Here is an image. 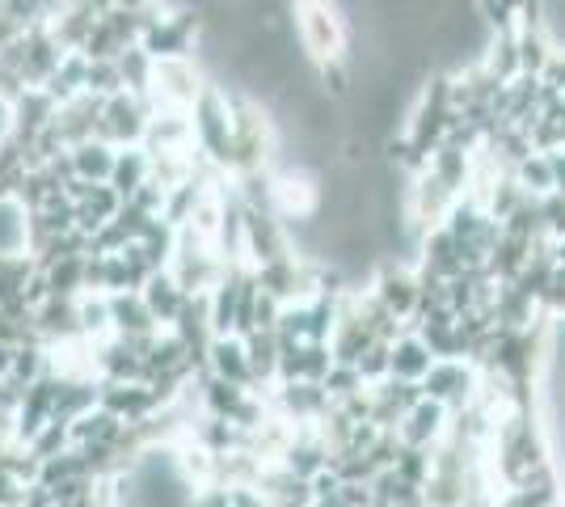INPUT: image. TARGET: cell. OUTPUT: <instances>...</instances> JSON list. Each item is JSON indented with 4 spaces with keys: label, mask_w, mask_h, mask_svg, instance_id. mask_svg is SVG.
Wrapping results in <instances>:
<instances>
[{
    "label": "cell",
    "mask_w": 565,
    "mask_h": 507,
    "mask_svg": "<svg viewBox=\"0 0 565 507\" xmlns=\"http://www.w3.org/2000/svg\"><path fill=\"white\" fill-rule=\"evenodd\" d=\"M190 123H194V145L203 157H212L220 169H228L233 157V110H228V94L220 85H203V94L190 106Z\"/></svg>",
    "instance_id": "obj_1"
},
{
    "label": "cell",
    "mask_w": 565,
    "mask_h": 507,
    "mask_svg": "<svg viewBox=\"0 0 565 507\" xmlns=\"http://www.w3.org/2000/svg\"><path fill=\"white\" fill-rule=\"evenodd\" d=\"M199 30H203V13H199V9L182 4L178 13L161 18L157 4H152V9H148V22H143V30H140V47L148 51L152 60L190 55V51H194V39H199Z\"/></svg>",
    "instance_id": "obj_2"
},
{
    "label": "cell",
    "mask_w": 565,
    "mask_h": 507,
    "mask_svg": "<svg viewBox=\"0 0 565 507\" xmlns=\"http://www.w3.org/2000/svg\"><path fill=\"white\" fill-rule=\"evenodd\" d=\"M296 30H300V47L308 51L312 64L338 60L347 51V25L338 18L330 0H305L296 4Z\"/></svg>",
    "instance_id": "obj_3"
},
{
    "label": "cell",
    "mask_w": 565,
    "mask_h": 507,
    "mask_svg": "<svg viewBox=\"0 0 565 507\" xmlns=\"http://www.w3.org/2000/svg\"><path fill=\"white\" fill-rule=\"evenodd\" d=\"M152 102L136 97L131 89H118V94L106 97L102 115L94 123V136L106 140V145H143V131H148V119H152Z\"/></svg>",
    "instance_id": "obj_4"
},
{
    "label": "cell",
    "mask_w": 565,
    "mask_h": 507,
    "mask_svg": "<svg viewBox=\"0 0 565 507\" xmlns=\"http://www.w3.org/2000/svg\"><path fill=\"white\" fill-rule=\"evenodd\" d=\"M477 385H481V368L472 360H465V356H456V360H435L423 377L426 398L444 402L451 414L469 406L472 398H477Z\"/></svg>",
    "instance_id": "obj_5"
},
{
    "label": "cell",
    "mask_w": 565,
    "mask_h": 507,
    "mask_svg": "<svg viewBox=\"0 0 565 507\" xmlns=\"http://www.w3.org/2000/svg\"><path fill=\"white\" fill-rule=\"evenodd\" d=\"M199 94H203V76H199L190 55L157 60V76H152V106L157 110H190Z\"/></svg>",
    "instance_id": "obj_6"
},
{
    "label": "cell",
    "mask_w": 565,
    "mask_h": 507,
    "mask_svg": "<svg viewBox=\"0 0 565 507\" xmlns=\"http://www.w3.org/2000/svg\"><path fill=\"white\" fill-rule=\"evenodd\" d=\"M330 393H326V385L321 381H308V377H300V381H279L275 385V398H270V406L282 414V419H291V423H317L321 414L330 411Z\"/></svg>",
    "instance_id": "obj_7"
},
{
    "label": "cell",
    "mask_w": 565,
    "mask_h": 507,
    "mask_svg": "<svg viewBox=\"0 0 565 507\" xmlns=\"http://www.w3.org/2000/svg\"><path fill=\"white\" fill-rule=\"evenodd\" d=\"M34 326H39V335L51 342H81L85 330H81V305H76V296H47L39 309H34Z\"/></svg>",
    "instance_id": "obj_8"
},
{
    "label": "cell",
    "mask_w": 565,
    "mask_h": 507,
    "mask_svg": "<svg viewBox=\"0 0 565 507\" xmlns=\"http://www.w3.org/2000/svg\"><path fill=\"white\" fill-rule=\"evenodd\" d=\"M55 110H60V102H55L43 85H30V89L9 106V119H13L9 131H13V136H22L25 145H34V136L55 119Z\"/></svg>",
    "instance_id": "obj_9"
},
{
    "label": "cell",
    "mask_w": 565,
    "mask_h": 507,
    "mask_svg": "<svg viewBox=\"0 0 565 507\" xmlns=\"http://www.w3.org/2000/svg\"><path fill=\"white\" fill-rule=\"evenodd\" d=\"M448 406L444 402H435V398H423V402H414V411L405 414L397 423V432L405 444H423V448H435L444 435H448Z\"/></svg>",
    "instance_id": "obj_10"
},
{
    "label": "cell",
    "mask_w": 565,
    "mask_h": 507,
    "mask_svg": "<svg viewBox=\"0 0 565 507\" xmlns=\"http://www.w3.org/2000/svg\"><path fill=\"white\" fill-rule=\"evenodd\" d=\"M110 326H115V335H148V330H161V321L148 309V300H143L140 288L110 292Z\"/></svg>",
    "instance_id": "obj_11"
},
{
    "label": "cell",
    "mask_w": 565,
    "mask_h": 507,
    "mask_svg": "<svg viewBox=\"0 0 565 507\" xmlns=\"http://www.w3.org/2000/svg\"><path fill=\"white\" fill-rule=\"evenodd\" d=\"M140 292H143L148 309L157 314L161 326H173V321H178V314H182V305H186V296H190V292L178 284V275H173L169 266L152 271V275H148V284H143Z\"/></svg>",
    "instance_id": "obj_12"
},
{
    "label": "cell",
    "mask_w": 565,
    "mask_h": 507,
    "mask_svg": "<svg viewBox=\"0 0 565 507\" xmlns=\"http://www.w3.org/2000/svg\"><path fill=\"white\" fill-rule=\"evenodd\" d=\"M279 465H287L291 474H300V478H312L317 469H326L330 465V444H326V435L317 432V427H305V432L291 435V444L282 448Z\"/></svg>",
    "instance_id": "obj_13"
},
{
    "label": "cell",
    "mask_w": 565,
    "mask_h": 507,
    "mask_svg": "<svg viewBox=\"0 0 565 507\" xmlns=\"http://www.w3.org/2000/svg\"><path fill=\"white\" fill-rule=\"evenodd\" d=\"M207 372L224 377V381H236V385L254 389V368H249L245 338H241V335H215L212 338V360H207Z\"/></svg>",
    "instance_id": "obj_14"
},
{
    "label": "cell",
    "mask_w": 565,
    "mask_h": 507,
    "mask_svg": "<svg viewBox=\"0 0 565 507\" xmlns=\"http://www.w3.org/2000/svg\"><path fill=\"white\" fill-rule=\"evenodd\" d=\"M423 266H430L435 275H444V279H451V275H460L465 271V254H460V242L451 237L448 224H435V229H426L423 233Z\"/></svg>",
    "instance_id": "obj_15"
},
{
    "label": "cell",
    "mask_w": 565,
    "mask_h": 507,
    "mask_svg": "<svg viewBox=\"0 0 565 507\" xmlns=\"http://www.w3.org/2000/svg\"><path fill=\"white\" fill-rule=\"evenodd\" d=\"M372 504L376 507H423L426 490L418 483H409L405 474H397V465H384L372 474Z\"/></svg>",
    "instance_id": "obj_16"
},
{
    "label": "cell",
    "mask_w": 565,
    "mask_h": 507,
    "mask_svg": "<svg viewBox=\"0 0 565 507\" xmlns=\"http://www.w3.org/2000/svg\"><path fill=\"white\" fill-rule=\"evenodd\" d=\"M430 363H435V356H430V347L423 342V335L405 326V330L393 338V372H388V377H401V381H423Z\"/></svg>",
    "instance_id": "obj_17"
},
{
    "label": "cell",
    "mask_w": 565,
    "mask_h": 507,
    "mask_svg": "<svg viewBox=\"0 0 565 507\" xmlns=\"http://www.w3.org/2000/svg\"><path fill=\"white\" fill-rule=\"evenodd\" d=\"M152 178V157L143 145H122L115 157V169H110V187H115L122 199H131L140 182Z\"/></svg>",
    "instance_id": "obj_18"
},
{
    "label": "cell",
    "mask_w": 565,
    "mask_h": 507,
    "mask_svg": "<svg viewBox=\"0 0 565 507\" xmlns=\"http://www.w3.org/2000/svg\"><path fill=\"white\" fill-rule=\"evenodd\" d=\"M249 368H254V385H279V330H254L245 335Z\"/></svg>",
    "instance_id": "obj_19"
},
{
    "label": "cell",
    "mask_w": 565,
    "mask_h": 507,
    "mask_svg": "<svg viewBox=\"0 0 565 507\" xmlns=\"http://www.w3.org/2000/svg\"><path fill=\"white\" fill-rule=\"evenodd\" d=\"M85 76H89V55H85V51H68V55L60 60V68L47 76L43 89L64 106V102H72L76 94H85Z\"/></svg>",
    "instance_id": "obj_20"
},
{
    "label": "cell",
    "mask_w": 565,
    "mask_h": 507,
    "mask_svg": "<svg viewBox=\"0 0 565 507\" xmlns=\"http://www.w3.org/2000/svg\"><path fill=\"white\" fill-rule=\"evenodd\" d=\"M430 173L435 178H444L451 191L460 194V191H469V169H472V152L469 148H460V145H451V140H444V145L430 152Z\"/></svg>",
    "instance_id": "obj_21"
},
{
    "label": "cell",
    "mask_w": 565,
    "mask_h": 507,
    "mask_svg": "<svg viewBox=\"0 0 565 507\" xmlns=\"http://www.w3.org/2000/svg\"><path fill=\"white\" fill-rule=\"evenodd\" d=\"M115 157H118V145H106V140H97V136L81 140V145H72L76 173H81V178H94V182H110Z\"/></svg>",
    "instance_id": "obj_22"
},
{
    "label": "cell",
    "mask_w": 565,
    "mask_h": 507,
    "mask_svg": "<svg viewBox=\"0 0 565 507\" xmlns=\"http://www.w3.org/2000/svg\"><path fill=\"white\" fill-rule=\"evenodd\" d=\"M118 68H122V85L131 89L136 97L143 102H152V76H157V60L140 47V43H131V47L118 55ZM157 110V106H152Z\"/></svg>",
    "instance_id": "obj_23"
},
{
    "label": "cell",
    "mask_w": 565,
    "mask_h": 507,
    "mask_svg": "<svg viewBox=\"0 0 565 507\" xmlns=\"http://www.w3.org/2000/svg\"><path fill=\"white\" fill-rule=\"evenodd\" d=\"M76 305H81V330L85 338H106L115 326H110V292H81L76 296Z\"/></svg>",
    "instance_id": "obj_24"
},
{
    "label": "cell",
    "mask_w": 565,
    "mask_h": 507,
    "mask_svg": "<svg viewBox=\"0 0 565 507\" xmlns=\"http://www.w3.org/2000/svg\"><path fill=\"white\" fill-rule=\"evenodd\" d=\"M515 182L527 194H548L557 191V178H553V166H548V152H527L523 161H515Z\"/></svg>",
    "instance_id": "obj_25"
},
{
    "label": "cell",
    "mask_w": 565,
    "mask_h": 507,
    "mask_svg": "<svg viewBox=\"0 0 565 507\" xmlns=\"http://www.w3.org/2000/svg\"><path fill=\"white\" fill-rule=\"evenodd\" d=\"M85 258L89 254H72V258L43 266L51 279V296H81L85 292Z\"/></svg>",
    "instance_id": "obj_26"
},
{
    "label": "cell",
    "mask_w": 565,
    "mask_h": 507,
    "mask_svg": "<svg viewBox=\"0 0 565 507\" xmlns=\"http://www.w3.org/2000/svg\"><path fill=\"white\" fill-rule=\"evenodd\" d=\"M354 368L363 372V381H367V385L384 381V377L393 372V338H372V347L354 360Z\"/></svg>",
    "instance_id": "obj_27"
},
{
    "label": "cell",
    "mask_w": 565,
    "mask_h": 507,
    "mask_svg": "<svg viewBox=\"0 0 565 507\" xmlns=\"http://www.w3.org/2000/svg\"><path fill=\"white\" fill-rule=\"evenodd\" d=\"M85 89H89V94H102V97H110V94H118V89H127V85H122V68H118V60H89Z\"/></svg>",
    "instance_id": "obj_28"
},
{
    "label": "cell",
    "mask_w": 565,
    "mask_h": 507,
    "mask_svg": "<svg viewBox=\"0 0 565 507\" xmlns=\"http://www.w3.org/2000/svg\"><path fill=\"white\" fill-rule=\"evenodd\" d=\"M326 393H330L333 402H342V398H351L354 389H363L367 381H363V372L354 368V363H342V360H333V368L326 372Z\"/></svg>",
    "instance_id": "obj_29"
},
{
    "label": "cell",
    "mask_w": 565,
    "mask_h": 507,
    "mask_svg": "<svg viewBox=\"0 0 565 507\" xmlns=\"http://www.w3.org/2000/svg\"><path fill=\"white\" fill-rule=\"evenodd\" d=\"M312 504L321 507H342V474L333 469V465H326V469H317L312 478Z\"/></svg>",
    "instance_id": "obj_30"
},
{
    "label": "cell",
    "mask_w": 565,
    "mask_h": 507,
    "mask_svg": "<svg viewBox=\"0 0 565 507\" xmlns=\"http://www.w3.org/2000/svg\"><path fill=\"white\" fill-rule=\"evenodd\" d=\"M279 314H282V300H279V296H270V292H258L254 326H258V330H279Z\"/></svg>",
    "instance_id": "obj_31"
},
{
    "label": "cell",
    "mask_w": 565,
    "mask_h": 507,
    "mask_svg": "<svg viewBox=\"0 0 565 507\" xmlns=\"http://www.w3.org/2000/svg\"><path fill=\"white\" fill-rule=\"evenodd\" d=\"M25 305H30V309H39V305H43V300H47L51 296V279H47V271H43V266H39V271H34V275H30V279H25Z\"/></svg>",
    "instance_id": "obj_32"
},
{
    "label": "cell",
    "mask_w": 565,
    "mask_h": 507,
    "mask_svg": "<svg viewBox=\"0 0 565 507\" xmlns=\"http://www.w3.org/2000/svg\"><path fill=\"white\" fill-rule=\"evenodd\" d=\"M25 495V483L22 478H13L9 469H0V507H18Z\"/></svg>",
    "instance_id": "obj_33"
},
{
    "label": "cell",
    "mask_w": 565,
    "mask_h": 507,
    "mask_svg": "<svg viewBox=\"0 0 565 507\" xmlns=\"http://www.w3.org/2000/svg\"><path fill=\"white\" fill-rule=\"evenodd\" d=\"M342 507H376L372 504V483H342Z\"/></svg>",
    "instance_id": "obj_34"
},
{
    "label": "cell",
    "mask_w": 565,
    "mask_h": 507,
    "mask_svg": "<svg viewBox=\"0 0 565 507\" xmlns=\"http://www.w3.org/2000/svg\"><path fill=\"white\" fill-rule=\"evenodd\" d=\"M13 351H18V342H0V381H4L9 368H13Z\"/></svg>",
    "instance_id": "obj_35"
},
{
    "label": "cell",
    "mask_w": 565,
    "mask_h": 507,
    "mask_svg": "<svg viewBox=\"0 0 565 507\" xmlns=\"http://www.w3.org/2000/svg\"><path fill=\"white\" fill-rule=\"evenodd\" d=\"M118 9H148V4H152V0H115Z\"/></svg>",
    "instance_id": "obj_36"
},
{
    "label": "cell",
    "mask_w": 565,
    "mask_h": 507,
    "mask_svg": "<svg viewBox=\"0 0 565 507\" xmlns=\"http://www.w3.org/2000/svg\"><path fill=\"white\" fill-rule=\"evenodd\" d=\"M296 4H305V0H296Z\"/></svg>",
    "instance_id": "obj_37"
}]
</instances>
